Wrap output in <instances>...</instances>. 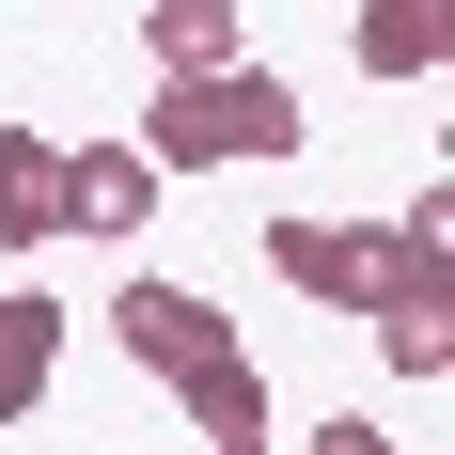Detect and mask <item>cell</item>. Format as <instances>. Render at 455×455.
Masks as SVG:
<instances>
[{
	"mask_svg": "<svg viewBox=\"0 0 455 455\" xmlns=\"http://www.w3.org/2000/svg\"><path fill=\"white\" fill-rule=\"evenodd\" d=\"M235 157H299V94L267 79V63H235V79H157V110H141V173H235Z\"/></svg>",
	"mask_w": 455,
	"mask_h": 455,
	"instance_id": "obj_1",
	"label": "cell"
},
{
	"mask_svg": "<svg viewBox=\"0 0 455 455\" xmlns=\"http://www.w3.org/2000/svg\"><path fill=\"white\" fill-rule=\"evenodd\" d=\"M110 346H126L141 377H173V393H204L220 362H251L220 299H188V283H157V267H126V299H110Z\"/></svg>",
	"mask_w": 455,
	"mask_h": 455,
	"instance_id": "obj_2",
	"label": "cell"
},
{
	"mask_svg": "<svg viewBox=\"0 0 455 455\" xmlns=\"http://www.w3.org/2000/svg\"><path fill=\"white\" fill-rule=\"evenodd\" d=\"M267 267L330 315H377L393 299V220H267Z\"/></svg>",
	"mask_w": 455,
	"mask_h": 455,
	"instance_id": "obj_3",
	"label": "cell"
},
{
	"mask_svg": "<svg viewBox=\"0 0 455 455\" xmlns=\"http://www.w3.org/2000/svg\"><path fill=\"white\" fill-rule=\"evenodd\" d=\"M173 188L141 173V141H63V235H141Z\"/></svg>",
	"mask_w": 455,
	"mask_h": 455,
	"instance_id": "obj_4",
	"label": "cell"
},
{
	"mask_svg": "<svg viewBox=\"0 0 455 455\" xmlns=\"http://www.w3.org/2000/svg\"><path fill=\"white\" fill-rule=\"evenodd\" d=\"M47 377H63V299L0 283V424H32V409H47Z\"/></svg>",
	"mask_w": 455,
	"mask_h": 455,
	"instance_id": "obj_5",
	"label": "cell"
},
{
	"mask_svg": "<svg viewBox=\"0 0 455 455\" xmlns=\"http://www.w3.org/2000/svg\"><path fill=\"white\" fill-rule=\"evenodd\" d=\"M47 235H63V141L0 126V251H47Z\"/></svg>",
	"mask_w": 455,
	"mask_h": 455,
	"instance_id": "obj_6",
	"label": "cell"
},
{
	"mask_svg": "<svg viewBox=\"0 0 455 455\" xmlns=\"http://www.w3.org/2000/svg\"><path fill=\"white\" fill-rule=\"evenodd\" d=\"M235 47L251 32H235L220 0H157V16H141V63H157V79H235Z\"/></svg>",
	"mask_w": 455,
	"mask_h": 455,
	"instance_id": "obj_7",
	"label": "cell"
},
{
	"mask_svg": "<svg viewBox=\"0 0 455 455\" xmlns=\"http://www.w3.org/2000/svg\"><path fill=\"white\" fill-rule=\"evenodd\" d=\"M362 79H440V16H424V0H362Z\"/></svg>",
	"mask_w": 455,
	"mask_h": 455,
	"instance_id": "obj_8",
	"label": "cell"
},
{
	"mask_svg": "<svg viewBox=\"0 0 455 455\" xmlns=\"http://www.w3.org/2000/svg\"><path fill=\"white\" fill-rule=\"evenodd\" d=\"M173 409L204 424V440H267V362H220L204 393H173Z\"/></svg>",
	"mask_w": 455,
	"mask_h": 455,
	"instance_id": "obj_9",
	"label": "cell"
},
{
	"mask_svg": "<svg viewBox=\"0 0 455 455\" xmlns=\"http://www.w3.org/2000/svg\"><path fill=\"white\" fill-rule=\"evenodd\" d=\"M377 346H393V377H455V299H424V315H377Z\"/></svg>",
	"mask_w": 455,
	"mask_h": 455,
	"instance_id": "obj_10",
	"label": "cell"
},
{
	"mask_svg": "<svg viewBox=\"0 0 455 455\" xmlns=\"http://www.w3.org/2000/svg\"><path fill=\"white\" fill-rule=\"evenodd\" d=\"M299 455H409V440H377V424H315Z\"/></svg>",
	"mask_w": 455,
	"mask_h": 455,
	"instance_id": "obj_11",
	"label": "cell"
},
{
	"mask_svg": "<svg viewBox=\"0 0 455 455\" xmlns=\"http://www.w3.org/2000/svg\"><path fill=\"white\" fill-rule=\"evenodd\" d=\"M204 455H283V440H204Z\"/></svg>",
	"mask_w": 455,
	"mask_h": 455,
	"instance_id": "obj_12",
	"label": "cell"
}]
</instances>
